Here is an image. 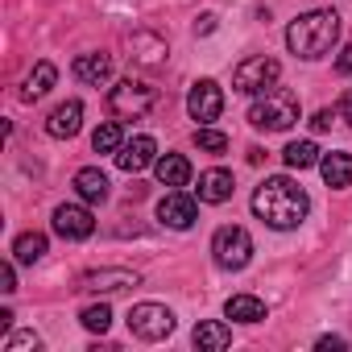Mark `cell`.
<instances>
[{"instance_id": "1", "label": "cell", "mask_w": 352, "mask_h": 352, "mask_svg": "<svg viewBox=\"0 0 352 352\" xmlns=\"http://www.w3.org/2000/svg\"><path fill=\"white\" fill-rule=\"evenodd\" d=\"M253 212H257V220H265L270 228L290 232V228H298V224L307 220L311 199H307V191H302L294 179L278 174V179H265V183L253 191Z\"/></svg>"}, {"instance_id": "2", "label": "cell", "mask_w": 352, "mask_h": 352, "mask_svg": "<svg viewBox=\"0 0 352 352\" xmlns=\"http://www.w3.org/2000/svg\"><path fill=\"white\" fill-rule=\"evenodd\" d=\"M336 42H340V17L331 9H311L286 30V46L298 58H323Z\"/></svg>"}, {"instance_id": "3", "label": "cell", "mask_w": 352, "mask_h": 352, "mask_svg": "<svg viewBox=\"0 0 352 352\" xmlns=\"http://www.w3.org/2000/svg\"><path fill=\"white\" fill-rule=\"evenodd\" d=\"M298 120V96L290 87H265L261 100L249 108V124L253 129H265V133H286L290 124Z\"/></svg>"}, {"instance_id": "4", "label": "cell", "mask_w": 352, "mask_h": 352, "mask_svg": "<svg viewBox=\"0 0 352 352\" xmlns=\"http://www.w3.org/2000/svg\"><path fill=\"white\" fill-rule=\"evenodd\" d=\"M153 104H157V91H153L149 83H141V79H120V83L108 91V112L120 116V120H137V116H145Z\"/></svg>"}, {"instance_id": "5", "label": "cell", "mask_w": 352, "mask_h": 352, "mask_svg": "<svg viewBox=\"0 0 352 352\" xmlns=\"http://www.w3.org/2000/svg\"><path fill=\"white\" fill-rule=\"evenodd\" d=\"M212 257H216L220 270H245L253 261V236L241 224H224L212 236Z\"/></svg>"}, {"instance_id": "6", "label": "cell", "mask_w": 352, "mask_h": 352, "mask_svg": "<svg viewBox=\"0 0 352 352\" xmlns=\"http://www.w3.org/2000/svg\"><path fill=\"white\" fill-rule=\"evenodd\" d=\"M124 319H129V331L145 344H157L174 331V311L162 307V302H137V307H129Z\"/></svg>"}, {"instance_id": "7", "label": "cell", "mask_w": 352, "mask_h": 352, "mask_svg": "<svg viewBox=\"0 0 352 352\" xmlns=\"http://www.w3.org/2000/svg\"><path fill=\"white\" fill-rule=\"evenodd\" d=\"M278 75H282V63H278V58H270V54H253V58H245V63L232 71V87L245 91V96H261L265 87L278 83Z\"/></svg>"}, {"instance_id": "8", "label": "cell", "mask_w": 352, "mask_h": 352, "mask_svg": "<svg viewBox=\"0 0 352 352\" xmlns=\"http://www.w3.org/2000/svg\"><path fill=\"white\" fill-rule=\"evenodd\" d=\"M187 112H191V120L212 124V120L224 112V91H220V83H216V79H199V83L191 87V96H187Z\"/></svg>"}, {"instance_id": "9", "label": "cell", "mask_w": 352, "mask_h": 352, "mask_svg": "<svg viewBox=\"0 0 352 352\" xmlns=\"http://www.w3.org/2000/svg\"><path fill=\"white\" fill-rule=\"evenodd\" d=\"M157 220L166 224V228H179V232H187L195 220H199V208H195V199L187 195V191H179L174 187L162 204H157Z\"/></svg>"}, {"instance_id": "10", "label": "cell", "mask_w": 352, "mask_h": 352, "mask_svg": "<svg viewBox=\"0 0 352 352\" xmlns=\"http://www.w3.org/2000/svg\"><path fill=\"white\" fill-rule=\"evenodd\" d=\"M54 232H58L63 241H87V236L96 232V220H91L87 208L63 204V208H54Z\"/></svg>"}, {"instance_id": "11", "label": "cell", "mask_w": 352, "mask_h": 352, "mask_svg": "<svg viewBox=\"0 0 352 352\" xmlns=\"http://www.w3.org/2000/svg\"><path fill=\"white\" fill-rule=\"evenodd\" d=\"M133 286H141V278L133 270H91L79 278V290H87V294H120Z\"/></svg>"}, {"instance_id": "12", "label": "cell", "mask_w": 352, "mask_h": 352, "mask_svg": "<svg viewBox=\"0 0 352 352\" xmlns=\"http://www.w3.org/2000/svg\"><path fill=\"white\" fill-rule=\"evenodd\" d=\"M149 162H157V145H153V137H133V141H124L120 149H116V166L124 170V174H137V170H145Z\"/></svg>"}, {"instance_id": "13", "label": "cell", "mask_w": 352, "mask_h": 352, "mask_svg": "<svg viewBox=\"0 0 352 352\" xmlns=\"http://www.w3.org/2000/svg\"><path fill=\"white\" fill-rule=\"evenodd\" d=\"M129 58L141 63V67H157V63L166 58V38H157V34H149V30H137V34L129 38Z\"/></svg>"}, {"instance_id": "14", "label": "cell", "mask_w": 352, "mask_h": 352, "mask_svg": "<svg viewBox=\"0 0 352 352\" xmlns=\"http://www.w3.org/2000/svg\"><path fill=\"white\" fill-rule=\"evenodd\" d=\"M79 124H83V104H79V100H67V104H58V108L50 112L46 133L63 141V137H75V133H79Z\"/></svg>"}, {"instance_id": "15", "label": "cell", "mask_w": 352, "mask_h": 352, "mask_svg": "<svg viewBox=\"0 0 352 352\" xmlns=\"http://www.w3.org/2000/svg\"><path fill=\"white\" fill-rule=\"evenodd\" d=\"M153 174H157L162 187H187L191 183V162L183 153H162L153 162Z\"/></svg>"}, {"instance_id": "16", "label": "cell", "mask_w": 352, "mask_h": 352, "mask_svg": "<svg viewBox=\"0 0 352 352\" xmlns=\"http://www.w3.org/2000/svg\"><path fill=\"white\" fill-rule=\"evenodd\" d=\"M232 199V174L228 170H204L199 174V204H228Z\"/></svg>"}, {"instance_id": "17", "label": "cell", "mask_w": 352, "mask_h": 352, "mask_svg": "<svg viewBox=\"0 0 352 352\" xmlns=\"http://www.w3.org/2000/svg\"><path fill=\"white\" fill-rule=\"evenodd\" d=\"M319 174H323V183L327 187H348L352 183V153H344V149H336V153H323L319 157Z\"/></svg>"}, {"instance_id": "18", "label": "cell", "mask_w": 352, "mask_h": 352, "mask_svg": "<svg viewBox=\"0 0 352 352\" xmlns=\"http://www.w3.org/2000/svg\"><path fill=\"white\" fill-rule=\"evenodd\" d=\"M71 71H75V79H79V83L100 87V83H108V79H112V58H108V54H79Z\"/></svg>"}, {"instance_id": "19", "label": "cell", "mask_w": 352, "mask_h": 352, "mask_svg": "<svg viewBox=\"0 0 352 352\" xmlns=\"http://www.w3.org/2000/svg\"><path fill=\"white\" fill-rule=\"evenodd\" d=\"M75 191H79L83 204H104V199H108V174L96 170V166L79 170V174H75Z\"/></svg>"}, {"instance_id": "20", "label": "cell", "mask_w": 352, "mask_h": 352, "mask_svg": "<svg viewBox=\"0 0 352 352\" xmlns=\"http://www.w3.org/2000/svg\"><path fill=\"white\" fill-rule=\"evenodd\" d=\"M54 79H58V67H54V63H38V67L25 75V83H21V100H25V104L42 100V96L54 87Z\"/></svg>"}, {"instance_id": "21", "label": "cell", "mask_w": 352, "mask_h": 352, "mask_svg": "<svg viewBox=\"0 0 352 352\" xmlns=\"http://www.w3.org/2000/svg\"><path fill=\"white\" fill-rule=\"evenodd\" d=\"M228 344H232V327H228V323L208 319V323L195 327V348H199V352H224Z\"/></svg>"}, {"instance_id": "22", "label": "cell", "mask_w": 352, "mask_h": 352, "mask_svg": "<svg viewBox=\"0 0 352 352\" xmlns=\"http://www.w3.org/2000/svg\"><path fill=\"white\" fill-rule=\"evenodd\" d=\"M224 315L236 319V323H261V319H265V302L253 298V294H232V298L224 302Z\"/></svg>"}, {"instance_id": "23", "label": "cell", "mask_w": 352, "mask_h": 352, "mask_svg": "<svg viewBox=\"0 0 352 352\" xmlns=\"http://www.w3.org/2000/svg\"><path fill=\"white\" fill-rule=\"evenodd\" d=\"M282 157H286V166L290 170H307V166H319V149H315V141H290L286 149H282Z\"/></svg>"}, {"instance_id": "24", "label": "cell", "mask_w": 352, "mask_h": 352, "mask_svg": "<svg viewBox=\"0 0 352 352\" xmlns=\"http://www.w3.org/2000/svg\"><path fill=\"white\" fill-rule=\"evenodd\" d=\"M124 145V133H120V120H104L96 133H91V149L96 153H116Z\"/></svg>"}, {"instance_id": "25", "label": "cell", "mask_w": 352, "mask_h": 352, "mask_svg": "<svg viewBox=\"0 0 352 352\" xmlns=\"http://www.w3.org/2000/svg\"><path fill=\"white\" fill-rule=\"evenodd\" d=\"M13 253H17L21 265H34V261L46 257V236H42V232H21L17 245H13Z\"/></svg>"}, {"instance_id": "26", "label": "cell", "mask_w": 352, "mask_h": 352, "mask_svg": "<svg viewBox=\"0 0 352 352\" xmlns=\"http://www.w3.org/2000/svg\"><path fill=\"white\" fill-rule=\"evenodd\" d=\"M79 323H83L87 331H100V336H104V331L112 327V311H108L104 302H100V307H83V315H79Z\"/></svg>"}, {"instance_id": "27", "label": "cell", "mask_w": 352, "mask_h": 352, "mask_svg": "<svg viewBox=\"0 0 352 352\" xmlns=\"http://www.w3.org/2000/svg\"><path fill=\"white\" fill-rule=\"evenodd\" d=\"M195 145H199V149H208V153H224V149H228V137H224L220 129L199 124V129H195Z\"/></svg>"}, {"instance_id": "28", "label": "cell", "mask_w": 352, "mask_h": 352, "mask_svg": "<svg viewBox=\"0 0 352 352\" xmlns=\"http://www.w3.org/2000/svg\"><path fill=\"white\" fill-rule=\"evenodd\" d=\"M42 348V340L34 336V331H9V340H5V352H38Z\"/></svg>"}, {"instance_id": "29", "label": "cell", "mask_w": 352, "mask_h": 352, "mask_svg": "<svg viewBox=\"0 0 352 352\" xmlns=\"http://www.w3.org/2000/svg\"><path fill=\"white\" fill-rule=\"evenodd\" d=\"M0 290H5V294H13V290H17V270H13V261L0 265Z\"/></svg>"}, {"instance_id": "30", "label": "cell", "mask_w": 352, "mask_h": 352, "mask_svg": "<svg viewBox=\"0 0 352 352\" xmlns=\"http://www.w3.org/2000/svg\"><path fill=\"white\" fill-rule=\"evenodd\" d=\"M336 116H340V120H344V124L352 129V87H348V91L340 96V108H336Z\"/></svg>"}, {"instance_id": "31", "label": "cell", "mask_w": 352, "mask_h": 352, "mask_svg": "<svg viewBox=\"0 0 352 352\" xmlns=\"http://www.w3.org/2000/svg\"><path fill=\"white\" fill-rule=\"evenodd\" d=\"M212 30H216V13H199V17H195V34H199V38H208Z\"/></svg>"}, {"instance_id": "32", "label": "cell", "mask_w": 352, "mask_h": 352, "mask_svg": "<svg viewBox=\"0 0 352 352\" xmlns=\"http://www.w3.org/2000/svg\"><path fill=\"white\" fill-rule=\"evenodd\" d=\"M311 129H315V133H327V129H331V108L315 112V116H311Z\"/></svg>"}, {"instance_id": "33", "label": "cell", "mask_w": 352, "mask_h": 352, "mask_svg": "<svg viewBox=\"0 0 352 352\" xmlns=\"http://www.w3.org/2000/svg\"><path fill=\"white\" fill-rule=\"evenodd\" d=\"M315 348H319V352H331V348L340 352V348H348V344H344V336H319V344H315Z\"/></svg>"}, {"instance_id": "34", "label": "cell", "mask_w": 352, "mask_h": 352, "mask_svg": "<svg viewBox=\"0 0 352 352\" xmlns=\"http://www.w3.org/2000/svg\"><path fill=\"white\" fill-rule=\"evenodd\" d=\"M336 71H340V75H352V46H344V50H340V58H336Z\"/></svg>"}, {"instance_id": "35", "label": "cell", "mask_w": 352, "mask_h": 352, "mask_svg": "<svg viewBox=\"0 0 352 352\" xmlns=\"http://www.w3.org/2000/svg\"><path fill=\"white\" fill-rule=\"evenodd\" d=\"M9 331H13V311L0 307V336H9Z\"/></svg>"}]
</instances>
